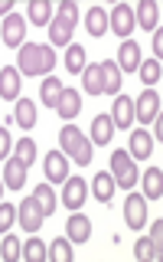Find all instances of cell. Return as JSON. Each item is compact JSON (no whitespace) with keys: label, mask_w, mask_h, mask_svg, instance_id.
<instances>
[{"label":"cell","mask_w":163,"mask_h":262,"mask_svg":"<svg viewBox=\"0 0 163 262\" xmlns=\"http://www.w3.org/2000/svg\"><path fill=\"white\" fill-rule=\"evenodd\" d=\"M56 69V53L49 43H23L20 53H16V72L26 79L36 76H52Z\"/></svg>","instance_id":"6da1fadb"},{"label":"cell","mask_w":163,"mask_h":262,"mask_svg":"<svg viewBox=\"0 0 163 262\" xmlns=\"http://www.w3.org/2000/svg\"><path fill=\"white\" fill-rule=\"evenodd\" d=\"M59 151L65 154L69 161H78V164H92V141L75 128V125H62L59 128Z\"/></svg>","instance_id":"7a4b0ae2"},{"label":"cell","mask_w":163,"mask_h":262,"mask_svg":"<svg viewBox=\"0 0 163 262\" xmlns=\"http://www.w3.org/2000/svg\"><path fill=\"white\" fill-rule=\"evenodd\" d=\"M108 174L114 177V187H124V190L130 193L137 187V180H141V170H137L134 158H130L127 151H114L111 154V170Z\"/></svg>","instance_id":"3957f363"},{"label":"cell","mask_w":163,"mask_h":262,"mask_svg":"<svg viewBox=\"0 0 163 262\" xmlns=\"http://www.w3.org/2000/svg\"><path fill=\"white\" fill-rule=\"evenodd\" d=\"M0 39H4V46L20 49L23 43H26V20H23L20 13L4 16V27H0Z\"/></svg>","instance_id":"277c9868"},{"label":"cell","mask_w":163,"mask_h":262,"mask_svg":"<svg viewBox=\"0 0 163 262\" xmlns=\"http://www.w3.org/2000/svg\"><path fill=\"white\" fill-rule=\"evenodd\" d=\"M160 105H163V102H160V92H157V89H144L141 98L134 102V118L147 125V121H153V118L160 115Z\"/></svg>","instance_id":"5b68a950"},{"label":"cell","mask_w":163,"mask_h":262,"mask_svg":"<svg viewBox=\"0 0 163 262\" xmlns=\"http://www.w3.org/2000/svg\"><path fill=\"white\" fill-rule=\"evenodd\" d=\"M16 220H20V226H23V233H39L43 229V210L36 207V200L33 196H26V200L16 207Z\"/></svg>","instance_id":"8992f818"},{"label":"cell","mask_w":163,"mask_h":262,"mask_svg":"<svg viewBox=\"0 0 163 262\" xmlns=\"http://www.w3.org/2000/svg\"><path fill=\"white\" fill-rule=\"evenodd\" d=\"M137 27V20H134V10H130L127 4H118V7H111V13H108V30H114L118 36H130V30Z\"/></svg>","instance_id":"52a82bcc"},{"label":"cell","mask_w":163,"mask_h":262,"mask_svg":"<svg viewBox=\"0 0 163 262\" xmlns=\"http://www.w3.org/2000/svg\"><path fill=\"white\" fill-rule=\"evenodd\" d=\"M85 200H88V184L82 177H69L65 180V190H62V203L72 213H78L82 207H85Z\"/></svg>","instance_id":"ba28073f"},{"label":"cell","mask_w":163,"mask_h":262,"mask_svg":"<svg viewBox=\"0 0 163 262\" xmlns=\"http://www.w3.org/2000/svg\"><path fill=\"white\" fill-rule=\"evenodd\" d=\"M43 170H46L49 184H65L69 180V158L62 151H49L46 161H43Z\"/></svg>","instance_id":"9c48e42d"},{"label":"cell","mask_w":163,"mask_h":262,"mask_svg":"<svg viewBox=\"0 0 163 262\" xmlns=\"http://www.w3.org/2000/svg\"><path fill=\"white\" fill-rule=\"evenodd\" d=\"M124 223L130 229H141L147 223V200L141 193H127V200H124Z\"/></svg>","instance_id":"30bf717a"},{"label":"cell","mask_w":163,"mask_h":262,"mask_svg":"<svg viewBox=\"0 0 163 262\" xmlns=\"http://www.w3.org/2000/svg\"><path fill=\"white\" fill-rule=\"evenodd\" d=\"M130 121H134V102L127 95H114L111 105V125L121 131H130Z\"/></svg>","instance_id":"8fae6325"},{"label":"cell","mask_w":163,"mask_h":262,"mask_svg":"<svg viewBox=\"0 0 163 262\" xmlns=\"http://www.w3.org/2000/svg\"><path fill=\"white\" fill-rule=\"evenodd\" d=\"M20 72H16V66H4L0 69V98H7V102H16L20 98Z\"/></svg>","instance_id":"7c38bea8"},{"label":"cell","mask_w":163,"mask_h":262,"mask_svg":"<svg viewBox=\"0 0 163 262\" xmlns=\"http://www.w3.org/2000/svg\"><path fill=\"white\" fill-rule=\"evenodd\" d=\"M114 66H118L121 72H134L141 69V46L134 43V39H124L118 49V59H114Z\"/></svg>","instance_id":"4fadbf2b"},{"label":"cell","mask_w":163,"mask_h":262,"mask_svg":"<svg viewBox=\"0 0 163 262\" xmlns=\"http://www.w3.org/2000/svg\"><path fill=\"white\" fill-rule=\"evenodd\" d=\"M92 236V220L85 213H72L69 223H65V239L69 243H85Z\"/></svg>","instance_id":"5bb4252c"},{"label":"cell","mask_w":163,"mask_h":262,"mask_svg":"<svg viewBox=\"0 0 163 262\" xmlns=\"http://www.w3.org/2000/svg\"><path fill=\"white\" fill-rule=\"evenodd\" d=\"M137 184H144V193H141L144 200H160L163 196V170L160 167H147Z\"/></svg>","instance_id":"9a60e30c"},{"label":"cell","mask_w":163,"mask_h":262,"mask_svg":"<svg viewBox=\"0 0 163 262\" xmlns=\"http://www.w3.org/2000/svg\"><path fill=\"white\" fill-rule=\"evenodd\" d=\"M26 164H20L16 158H7L4 161V187H10V190H20L23 184H26Z\"/></svg>","instance_id":"2e32d148"},{"label":"cell","mask_w":163,"mask_h":262,"mask_svg":"<svg viewBox=\"0 0 163 262\" xmlns=\"http://www.w3.org/2000/svg\"><path fill=\"white\" fill-rule=\"evenodd\" d=\"M78 112H82V95H78V89H65L62 98H59V105H56V115L65 121H72V118H78Z\"/></svg>","instance_id":"e0dca14e"},{"label":"cell","mask_w":163,"mask_h":262,"mask_svg":"<svg viewBox=\"0 0 163 262\" xmlns=\"http://www.w3.org/2000/svg\"><path fill=\"white\" fill-rule=\"evenodd\" d=\"M127 154L130 158H150L153 154V138H150V131H130V147H127Z\"/></svg>","instance_id":"ac0fdd59"},{"label":"cell","mask_w":163,"mask_h":262,"mask_svg":"<svg viewBox=\"0 0 163 262\" xmlns=\"http://www.w3.org/2000/svg\"><path fill=\"white\" fill-rule=\"evenodd\" d=\"M111 138H114L111 115H95V121H92V138H88V141H92V144H111Z\"/></svg>","instance_id":"d6986e66"},{"label":"cell","mask_w":163,"mask_h":262,"mask_svg":"<svg viewBox=\"0 0 163 262\" xmlns=\"http://www.w3.org/2000/svg\"><path fill=\"white\" fill-rule=\"evenodd\" d=\"M62 92H65V85H62V79H56V76L43 79V85H39V98H43V105H49L52 112H56V105H59Z\"/></svg>","instance_id":"ffe728a7"},{"label":"cell","mask_w":163,"mask_h":262,"mask_svg":"<svg viewBox=\"0 0 163 262\" xmlns=\"http://www.w3.org/2000/svg\"><path fill=\"white\" fill-rule=\"evenodd\" d=\"M26 16H30L33 27H49V23H52V4H49V0H30Z\"/></svg>","instance_id":"44dd1931"},{"label":"cell","mask_w":163,"mask_h":262,"mask_svg":"<svg viewBox=\"0 0 163 262\" xmlns=\"http://www.w3.org/2000/svg\"><path fill=\"white\" fill-rule=\"evenodd\" d=\"M72 33L75 27L72 23L59 20V16H52V23H49V46H69L72 43Z\"/></svg>","instance_id":"7402d4cb"},{"label":"cell","mask_w":163,"mask_h":262,"mask_svg":"<svg viewBox=\"0 0 163 262\" xmlns=\"http://www.w3.org/2000/svg\"><path fill=\"white\" fill-rule=\"evenodd\" d=\"M134 20L141 23L144 30H157V27H160V7L153 4V0H141V7H137Z\"/></svg>","instance_id":"603a6c76"},{"label":"cell","mask_w":163,"mask_h":262,"mask_svg":"<svg viewBox=\"0 0 163 262\" xmlns=\"http://www.w3.org/2000/svg\"><path fill=\"white\" fill-rule=\"evenodd\" d=\"M82 89H85L88 95H101L104 92V82H101V66L92 62L82 69Z\"/></svg>","instance_id":"cb8c5ba5"},{"label":"cell","mask_w":163,"mask_h":262,"mask_svg":"<svg viewBox=\"0 0 163 262\" xmlns=\"http://www.w3.org/2000/svg\"><path fill=\"white\" fill-rule=\"evenodd\" d=\"M98 66H101L104 92H108V95H121V82H124V79H121V69H118V66H114L111 59H104V62H98Z\"/></svg>","instance_id":"d4e9b609"},{"label":"cell","mask_w":163,"mask_h":262,"mask_svg":"<svg viewBox=\"0 0 163 262\" xmlns=\"http://www.w3.org/2000/svg\"><path fill=\"white\" fill-rule=\"evenodd\" d=\"M13 121L20 125L23 131H30L36 125V105L30 102V98H16V108H13Z\"/></svg>","instance_id":"484cf974"},{"label":"cell","mask_w":163,"mask_h":262,"mask_svg":"<svg viewBox=\"0 0 163 262\" xmlns=\"http://www.w3.org/2000/svg\"><path fill=\"white\" fill-rule=\"evenodd\" d=\"M114 190H118V187H114V177L104 174V170H98L95 180H92V193H95L101 203H111V200H114Z\"/></svg>","instance_id":"4316f807"},{"label":"cell","mask_w":163,"mask_h":262,"mask_svg":"<svg viewBox=\"0 0 163 262\" xmlns=\"http://www.w3.org/2000/svg\"><path fill=\"white\" fill-rule=\"evenodd\" d=\"M85 30L92 33V36H104V30H108V13H104V7H88L85 10Z\"/></svg>","instance_id":"83f0119b"},{"label":"cell","mask_w":163,"mask_h":262,"mask_svg":"<svg viewBox=\"0 0 163 262\" xmlns=\"http://www.w3.org/2000/svg\"><path fill=\"white\" fill-rule=\"evenodd\" d=\"M141 79H144V85L147 89H153V85H160V79H163V62L160 59H141Z\"/></svg>","instance_id":"f1b7e54d"},{"label":"cell","mask_w":163,"mask_h":262,"mask_svg":"<svg viewBox=\"0 0 163 262\" xmlns=\"http://www.w3.org/2000/svg\"><path fill=\"white\" fill-rule=\"evenodd\" d=\"M134 256H137V262H160V246L150 236H141L134 243Z\"/></svg>","instance_id":"f546056e"},{"label":"cell","mask_w":163,"mask_h":262,"mask_svg":"<svg viewBox=\"0 0 163 262\" xmlns=\"http://www.w3.org/2000/svg\"><path fill=\"white\" fill-rule=\"evenodd\" d=\"M33 200H36V207L43 210V216H49V213H56V203H59L49 184H39L36 190H33Z\"/></svg>","instance_id":"4dcf8cb0"},{"label":"cell","mask_w":163,"mask_h":262,"mask_svg":"<svg viewBox=\"0 0 163 262\" xmlns=\"http://www.w3.org/2000/svg\"><path fill=\"white\" fill-rule=\"evenodd\" d=\"M46 252H49V246L39 239V236H30V239L23 243V259L26 262H46Z\"/></svg>","instance_id":"1f68e13d"},{"label":"cell","mask_w":163,"mask_h":262,"mask_svg":"<svg viewBox=\"0 0 163 262\" xmlns=\"http://www.w3.org/2000/svg\"><path fill=\"white\" fill-rule=\"evenodd\" d=\"M46 262H75L72 243L69 239H52V246H49V252H46Z\"/></svg>","instance_id":"d6a6232c"},{"label":"cell","mask_w":163,"mask_h":262,"mask_svg":"<svg viewBox=\"0 0 163 262\" xmlns=\"http://www.w3.org/2000/svg\"><path fill=\"white\" fill-rule=\"evenodd\" d=\"M0 256H4V262H20L23 259L20 236H4V243H0Z\"/></svg>","instance_id":"836d02e7"},{"label":"cell","mask_w":163,"mask_h":262,"mask_svg":"<svg viewBox=\"0 0 163 262\" xmlns=\"http://www.w3.org/2000/svg\"><path fill=\"white\" fill-rule=\"evenodd\" d=\"M85 66H88V59H85V49L72 43V46H69V53H65V69H69L72 76H78V72L85 69Z\"/></svg>","instance_id":"e575fe53"},{"label":"cell","mask_w":163,"mask_h":262,"mask_svg":"<svg viewBox=\"0 0 163 262\" xmlns=\"http://www.w3.org/2000/svg\"><path fill=\"white\" fill-rule=\"evenodd\" d=\"M13 158L30 167V164L36 161V141H33V138H23V141H16V144H13Z\"/></svg>","instance_id":"d590c367"},{"label":"cell","mask_w":163,"mask_h":262,"mask_svg":"<svg viewBox=\"0 0 163 262\" xmlns=\"http://www.w3.org/2000/svg\"><path fill=\"white\" fill-rule=\"evenodd\" d=\"M56 16L65 20V23H72V27H78V4H75V0H62L59 10H56Z\"/></svg>","instance_id":"8d00e7d4"},{"label":"cell","mask_w":163,"mask_h":262,"mask_svg":"<svg viewBox=\"0 0 163 262\" xmlns=\"http://www.w3.org/2000/svg\"><path fill=\"white\" fill-rule=\"evenodd\" d=\"M16 223V207L13 203H0V233H10V226Z\"/></svg>","instance_id":"74e56055"},{"label":"cell","mask_w":163,"mask_h":262,"mask_svg":"<svg viewBox=\"0 0 163 262\" xmlns=\"http://www.w3.org/2000/svg\"><path fill=\"white\" fill-rule=\"evenodd\" d=\"M10 151H13V138H10V131L7 128H0V158H10Z\"/></svg>","instance_id":"f35d334b"},{"label":"cell","mask_w":163,"mask_h":262,"mask_svg":"<svg viewBox=\"0 0 163 262\" xmlns=\"http://www.w3.org/2000/svg\"><path fill=\"white\" fill-rule=\"evenodd\" d=\"M153 53H157L153 59H163V30H160V27L153 30Z\"/></svg>","instance_id":"ab89813d"},{"label":"cell","mask_w":163,"mask_h":262,"mask_svg":"<svg viewBox=\"0 0 163 262\" xmlns=\"http://www.w3.org/2000/svg\"><path fill=\"white\" fill-rule=\"evenodd\" d=\"M150 239H153V243H157V246L163 243V220H160V216H157V223H153V226H150Z\"/></svg>","instance_id":"60d3db41"},{"label":"cell","mask_w":163,"mask_h":262,"mask_svg":"<svg viewBox=\"0 0 163 262\" xmlns=\"http://www.w3.org/2000/svg\"><path fill=\"white\" fill-rule=\"evenodd\" d=\"M153 121H157V131H150V138H157V144H160V141H163V118L157 115Z\"/></svg>","instance_id":"b9f144b4"},{"label":"cell","mask_w":163,"mask_h":262,"mask_svg":"<svg viewBox=\"0 0 163 262\" xmlns=\"http://www.w3.org/2000/svg\"><path fill=\"white\" fill-rule=\"evenodd\" d=\"M13 13V0H0V16H10Z\"/></svg>","instance_id":"7bdbcfd3"},{"label":"cell","mask_w":163,"mask_h":262,"mask_svg":"<svg viewBox=\"0 0 163 262\" xmlns=\"http://www.w3.org/2000/svg\"><path fill=\"white\" fill-rule=\"evenodd\" d=\"M0 203H4V180H0Z\"/></svg>","instance_id":"ee69618b"}]
</instances>
